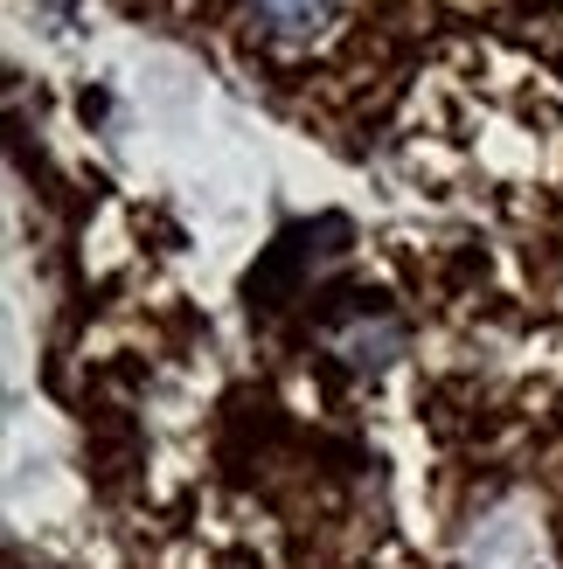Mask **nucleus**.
Returning a JSON list of instances; mask_svg holds the SVG:
<instances>
[{
	"label": "nucleus",
	"instance_id": "1",
	"mask_svg": "<svg viewBox=\"0 0 563 569\" xmlns=\"http://www.w3.org/2000/svg\"><path fill=\"white\" fill-rule=\"evenodd\" d=\"M355 0H237L244 36L265 56H320L348 28Z\"/></svg>",
	"mask_w": 563,
	"mask_h": 569
}]
</instances>
